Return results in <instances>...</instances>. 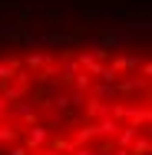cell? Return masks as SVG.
Here are the masks:
<instances>
[{
    "label": "cell",
    "instance_id": "cell-1",
    "mask_svg": "<svg viewBox=\"0 0 152 155\" xmlns=\"http://www.w3.org/2000/svg\"><path fill=\"white\" fill-rule=\"evenodd\" d=\"M152 66L139 33L0 36V155H149Z\"/></svg>",
    "mask_w": 152,
    "mask_h": 155
}]
</instances>
